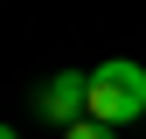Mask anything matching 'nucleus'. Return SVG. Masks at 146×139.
I'll return each instance as SVG.
<instances>
[{
    "instance_id": "3",
    "label": "nucleus",
    "mask_w": 146,
    "mask_h": 139,
    "mask_svg": "<svg viewBox=\"0 0 146 139\" xmlns=\"http://www.w3.org/2000/svg\"><path fill=\"white\" fill-rule=\"evenodd\" d=\"M63 139H118V132H111V125H98V118H84V125H70Z\"/></svg>"
},
{
    "instance_id": "2",
    "label": "nucleus",
    "mask_w": 146,
    "mask_h": 139,
    "mask_svg": "<svg viewBox=\"0 0 146 139\" xmlns=\"http://www.w3.org/2000/svg\"><path fill=\"white\" fill-rule=\"evenodd\" d=\"M35 111L49 118V125H84L90 118V70H56V77L42 83V91H35Z\"/></svg>"
},
{
    "instance_id": "1",
    "label": "nucleus",
    "mask_w": 146,
    "mask_h": 139,
    "mask_svg": "<svg viewBox=\"0 0 146 139\" xmlns=\"http://www.w3.org/2000/svg\"><path fill=\"white\" fill-rule=\"evenodd\" d=\"M146 111V70L132 56H111V63H98L90 70V118L98 125H132V118Z\"/></svg>"
}]
</instances>
